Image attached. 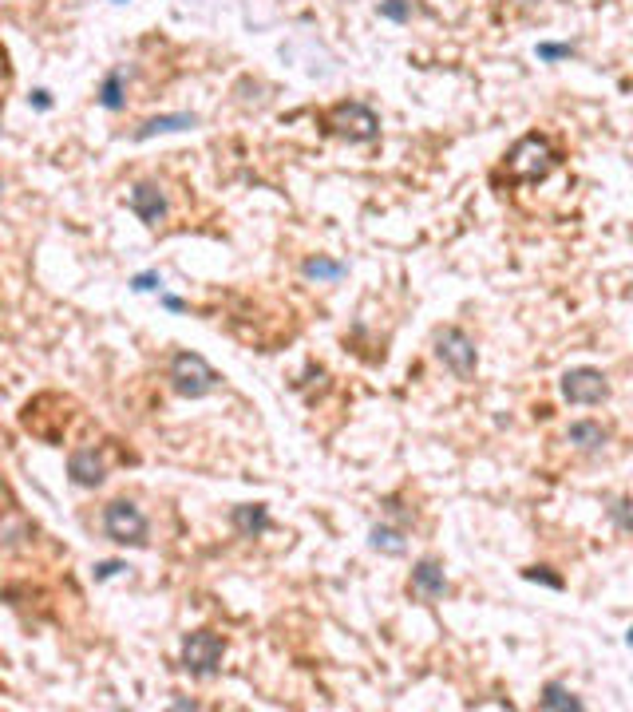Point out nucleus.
Returning <instances> with one entry per match:
<instances>
[{"label":"nucleus","instance_id":"f257e3e1","mask_svg":"<svg viewBox=\"0 0 633 712\" xmlns=\"http://www.w3.org/2000/svg\"><path fill=\"white\" fill-rule=\"evenodd\" d=\"M554 167H559V151L550 147L547 135H522L507 151V174L515 182H542Z\"/></svg>","mask_w":633,"mask_h":712},{"label":"nucleus","instance_id":"f03ea898","mask_svg":"<svg viewBox=\"0 0 633 712\" xmlns=\"http://www.w3.org/2000/svg\"><path fill=\"white\" fill-rule=\"evenodd\" d=\"M167 376H170V388L187 400H202L222 385V376H218V372L206 365V356H199V353H174Z\"/></svg>","mask_w":633,"mask_h":712},{"label":"nucleus","instance_id":"7ed1b4c3","mask_svg":"<svg viewBox=\"0 0 633 712\" xmlns=\"http://www.w3.org/2000/svg\"><path fill=\"white\" fill-rule=\"evenodd\" d=\"M325 127H329L336 139H348V142H373V139L380 135V115H376L368 103L348 100V103H336L333 112H325Z\"/></svg>","mask_w":633,"mask_h":712},{"label":"nucleus","instance_id":"20e7f679","mask_svg":"<svg viewBox=\"0 0 633 712\" xmlns=\"http://www.w3.org/2000/svg\"><path fill=\"white\" fill-rule=\"evenodd\" d=\"M435 356L443 360V368H452L460 380H472L475 368H479V353H475V341L455 325H443L435 328Z\"/></svg>","mask_w":633,"mask_h":712},{"label":"nucleus","instance_id":"39448f33","mask_svg":"<svg viewBox=\"0 0 633 712\" xmlns=\"http://www.w3.org/2000/svg\"><path fill=\"white\" fill-rule=\"evenodd\" d=\"M103 531L119 546H147V514L131 499H115L103 507Z\"/></svg>","mask_w":633,"mask_h":712},{"label":"nucleus","instance_id":"423d86ee","mask_svg":"<svg viewBox=\"0 0 633 712\" xmlns=\"http://www.w3.org/2000/svg\"><path fill=\"white\" fill-rule=\"evenodd\" d=\"M222 653H226V641L218 633L194 629L182 638V669L190 677H214L218 665H222Z\"/></svg>","mask_w":633,"mask_h":712},{"label":"nucleus","instance_id":"0eeeda50","mask_svg":"<svg viewBox=\"0 0 633 712\" xmlns=\"http://www.w3.org/2000/svg\"><path fill=\"white\" fill-rule=\"evenodd\" d=\"M606 396H609L606 376H602L598 368H590V365L570 368V372L562 376V400L578 404V408H586V404H602Z\"/></svg>","mask_w":633,"mask_h":712},{"label":"nucleus","instance_id":"6e6552de","mask_svg":"<svg viewBox=\"0 0 633 712\" xmlns=\"http://www.w3.org/2000/svg\"><path fill=\"white\" fill-rule=\"evenodd\" d=\"M408 590H412V598H420V601H440V598H447L452 586H447V574L435 558H420V562L412 566Z\"/></svg>","mask_w":633,"mask_h":712},{"label":"nucleus","instance_id":"1a4fd4ad","mask_svg":"<svg viewBox=\"0 0 633 712\" xmlns=\"http://www.w3.org/2000/svg\"><path fill=\"white\" fill-rule=\"evenodd\" d=\"M127 206H131V214H135L139 222H147V226H159L162 218H167V194H162L155 182H135V186H131Z\"/></svg>","mask_w":633,"mask_h":712},{"label":"nucleus","instance_id":"9d476101","mask_svg":"<svg viewBox=\"0 0 633 712\" xmlns=\"http://www.w3.org/2000/svg\"><path fill=\"white\" fill-rule=\"evenodd\" d=\"M68 475L75 487H100L107 479V459L95 447H75L68 455Z\"/></svg>","mask_w":633,"mask_h":712},{"label":"nucleus","instance_id":"9b49d317","mask_svg":"<svg viewBox=\"0 0 633 712\" xmlns=\"http://www.w3.org/2000/svg\"><path fill=\"white\" fill-rule=\"evenodd\" d=\"M230 527L238 534H246V539H258V534H266L274 522H269L266 502H242V507L230 511Z\"/></svg>","mask_w":633,"mask_h":712},{"label":"nucleus","instance_id":"f8f14e48","mask_svg":"<svg viewBox=\"0 0 633 712\" xmlns=\"http://www.w3.org/2000/svg\"><path fill=\"white\" fill-rule=\"evenodd\" d=\"M190 127H199V115H155V119H147V123L135 131V139L147 142L155 135H174V131H190Z\"/></svg>","mask_w":633,"mask_h":712},{"label":"nucleus","instance_id":"ddd939ff","mask_svg":"<svg viewBox=\"0 0 633 712\" xmlns=\"http://www.w3.org/2000/svg\"><path fill=\"white\" fill-rule=\"evenodd\" d=\"M566 440H570L578 452H598V447H606V427L598 420H574L566 427Z\"/></svg>","mask_w":633,"mask_h":712},{"label":"nucleus","instance_id":"4468645a","mask_svg":"<svg viewBox=\"0 0 633 712\" xmlns=\"http://www.w3.org/2000/svg\"><path fill=\"white\" fill-rule=\"evenodd\" d=\"M368 542H373V551L388 554V558H400L408 551V539H404V527H388V522H376L373 531H368Z\"/></svg>","mask_w":633,"mask_h":712},{"label":"nucleus","instance_id":"2eb2a0df","mask_svg":"<svg viewBox=\"0 0 633 712\" xmlns=\"http://www.w3.org/2000/svg\"><path fill=\"white\" fill-rule=\"evenodd\" d=\"M539 708L542 712H582V700H578L566 685L547 681L542 685V697H539Z\"/></svg>","mask_w":633,"mask_h":712},{"label":"nucleus","instance_id":"dca6fc26","mask_svg":"<svg viewBox=\"0 0 633 712\" xmlns=\"http://www.w3.org/2000/svg\"><path fill=\"white\" fill-rule=\"evenodd\" d=\"M301 273L309 281H341L345 278V266H341V261H329V258H309L301 266Z\"/></svg>","mask_w":633,"mask_h":712},{"label":"nucleus","instance_id":"f3484780","mask_svg":"<svg viewBox=\"0 0 633 712\" xmlns=\"http://www.w3.org/2000/svg\"><path fill=\"white\" fill-rule=\"evenodd\" d=\"M100 103L107 107V112H119L127 100H123V72H112L103 80V87H100Z\"/></svg>","mask_w":633,"mask_h":712},{"label":"nucleus","instance_id":"a211bd4d","mask_svg":"<svg viewBox=\"0 0 633 712\" xmlns=\"http://www.w3.org/2000/svg\"><path fill=\"white\" fill-rule=\"evenodd\" d=\"M380 16L392 24H408L412 20V0H380Z\"/></svg>","mask_w":633,"mask_h":712},{"label":"nucleus","instance_id":"6ab92c4d","mask_svg":"<svg viewBox=\"0 0 633 712\" xmlns=\"http://www.w3.org/2000/svg\"><path fill=\"white\" fill-rule=\"evenodd\" d=\"M522 578H527V582H542L550 590H562V578L550 574V566H527V570H522Z\"/></svg>","mask_w":633,"mask_h":712},{"label":"nucleus","instance_id":"aec40b11","mask_svg":"<svg viewBox=\"0 0 633 712\" xmlns=\"http://www.w3.org/2000/svg\"><path fill=\"white\" fill-rule=\"evenodd\" d=\"M539 60H547V63H554V60H570L574 56V48L570 44H539Z\"/></svg>","mask_w":633,"mask_h":712},{"label":"nucleus","instance_id":"412c9836","mask_svg":"<svg viewBox=\"0 0 633 712\" xmlns=\"http://www.w3.org/2000/svg\"><path fill=\"white\" fill-rule=\"evenodd\" d=\"M629 507H633L629 499H618L614 507H609V519H614L621 531H633V511H629Z\"/></svg>","mask_w":633,"mask_h":712},{"label":"nucleus","instance_id":"4be33fe9","mask_svg":"<svg viewBox=\"0 0 633 712\" xmlns=\"http://www.w3.org/2000/svg\"><path fill=\"white\" fill-rule=\"evenodd\" d=\"M131 289H135V293H151V289H162V278H159V273H139V278L131 281Z\"/></svg>","mask_w":633,"mask_h":712},{"label":"nucleus","instance_id":"5701e85b","mask_svg":"<svg viewBox=\"0 0 633 712\" xmlns=\"http://www.w3.org/2000/svg\"><path fill=\"white\" fill-rule=\"evenodd\" d=\"M123 562H100L95 566V582H107V578H115V574H123Z\"/></svg>","mask_w":633,"mask_h":712},{"label":"nucleus","instance_id":"b1692460","mask_svg":"<svg viewBox=\"0 0 633 712\" xmlns=\"http://www.w3.org/2000/svg\"><path fill=\"white\" fill-rule=\"evenodd\" d=\"M28 100H32V103H36V107H40V112H48V107H52V100H48V92H44V87H40V92H32V95H28Z\"/></svg>","mask_w":633,"mask_h":712},{"label":"nucleus","instance_id":"393cba45","mask_svg":"<svg viewBox=\"0 0 633 712\" xmlns=\"http://www.w3.org/2000/svg\"><path fill=\"white\" fill-rule=\"evenodd\" d=\"M162 305H167L170 313H182V301H179V297H162Z\"/></svg>","mask_w":633,"mask_h":712},{"label":"nucleus","instance_id":"a878e982","mask_svg":"<svg viewBox=\"0 0 633 712\" xmlns=\"http://www.w3.org/2000/svg\"><path fill=\"white\" fill-rule=\"evenodd\" d=\"M626 645H629V649H633V629H629V633H626Z\"/></svg>","mask_w":633,"mask_h":712},{"label":"nucleus","instance_id":"bb28decb","mask_svg":"<svg viewBox=\"0 0 633 712\" xmlns=\"http://www.w3.org/2000/svg\"><path fill=\"white\" fill-rule=\"evenodd\" d=\"M0 194H5V179H0Z\"/></svg>","mask_w":633,"mask_h":712}]
</instances>
